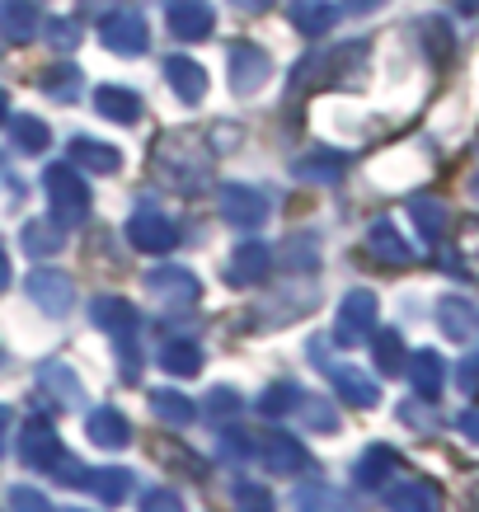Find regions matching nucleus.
<instances>
[{
    "mask_svg": "<svg viewBox=\"0 0 479 512\" xmlns=\"http://www.w3.org/2000/svg\"><path fill=\"white\" fill-rule=\"evenodd\" d=\"M90 320L109 339H118V372L123 381H137L141 376V353H137V334H141V311L123 296H94L90 301Z\"/></svg>",
    "mask_w": 479,
    "mask_h": 512,
    "instance_id": "nucleus-1",
    "label": "nucleus"
},
{
    "mask_svg": "<svg viewBox=\"0 0 479 512\" xmlns=\"http://www.w3.org/2000/svg\"><path fill=\"white\" fill-rule=\"evenodd\" d=\"M207 170H212V151L198 137H188V132L165 137L155 146V174L170 188H179V193H198L207 184Z\"/></svg>",
    "mask_w": 479,
    "mask_h": 512,
    "instance_id": "nucleus-2",
    "label": "nucleus"
},
{
    "mask_svg": "<svg viewBox=\"0 0 479 512\" xmlns=\"http://www.w3.org/2000/svg\"><path fill=\"white\" fill-rule=\"evenodd\" d=\"M43 188H47V202H52V221L57 226H85L90 221V188H85V179H80L76 165H47L43 174Z\"/></svg>",
    "mask_w": 479,
    "mask_h": 512,
    "instance_id": "nucleus-3",
    "label": "nucleus"
},
{
    "mask_svg": "<svg viewBox=\"0 0 479 512\" xmlns=\"http://www.w3.org/2000/svg\"><path fill=\"white\" fill-rule=\"evenodd\" d=\"M146 292H151V301L160 306V311H188V306H198L202 296V282L188 273V268H155L151 278H146Z\"/></svg>",
    "mask_w": 479,
    "mask_h": 512,
    "instance_id": "nucleus-4",
    "label": "nucleus"
},
{
    "mask_svg": "<svg viewBox=\"0 0 479 512\" xmlns=\"http://www.w3.org/2000/svg\"><path fill=\"white\" fill-rule=\"evenodd\" d=\"M127 240H132V249H141V254H170L174 245H179V231H174V221L160 212V207H146L141 202L137 212L127 217Z\"/></svg>",
    "mask_w": 479,
    "mask_h": 512,
    "instance_id": "nucleus-5",
    "label": "nucleus"
},
{
    "mask_svg": "<svg viewBox=\"0 0 479 512\" xmlns=\"http://www.w3.org/2000/svg\"><path fill=\"white\" fill-rule=\"evenodd\" d=\"M62 437L52 433V423L47 419H29L24 423V433H19V461L29 470H43V475H52V470L62 466Z\"/></svg>",
    "mask_w": 479,
    "mask_h": 512,
    "instance_id": "nucleus-6",
    "label": "nucleus"
},
{
    "mask_svg": "<svg viewBox=\"0 0 479 512\" xmlns=\"http://www.w3.org/2000/svg\"><path fill=\"white\" fill-rule=\"evenodd\" d=\"M310 362H315V367L334 381V390H339L348 404H357V409H371V404L381 400L376 381H371V376H362V372H353V367H334V362L325 357V348H320V339H310Z\"/></svg>",
    "mask_w": 479,
    "mask_h": 512,
    "instance_id": "nucleus-7",
    "label": "nucleus"
},
{
    "mask_svg": "<svg viewBox=\"0 0 479 512\" xmlns=\"http://www.w3.org/2000/svg\"><path fill=\"white\" fill-rule=\"evenodd\" d=\"M29 301L38 306L43 315H71V301H76V282L66 278V273H57V268H33L29 273Z\"/></svg>",
    "mask_w": 479,
    "mask_h": 512,
    "instance_id": "nucleus-8",
    "label": "nucleus"
},
{
    "mask_svg": "<svg viewBox=\"0 0 479 512\" xmlns=\"http://www.w3.org/2000/svg\"><path fill=\"white\" fill-rule=\"evenodd\" d=\"M99 38H104V47L118 52V57H137V52L151 47V29H146V19L132 15V10H113V15H104Z\"/></svg>",
    "mask_w": 479,
    "mask_h": 512,
    "instance_id": "nucleus-9",
    "label": "nucleus"
},
{
    "mask_svg": "<svg viewBox=\"0 0 479 512\" xmlns=\"http://www.w3.org/2000/svg\"><path fill=\"white\" fill-rule=\"evenodd\" d=\"M165 19H170V33L184 38V43H202L217 29V10L212 0H165Z\"/></svg>",
    "mask_w": 479,
    "mask_h": 512,
    "instance_id": "nucleus-10",
    "label": "nucleus"
},
{
    "mask_svg": "<svg viewBox=\"0 0 479 512\" xmlns=\"http://www.w3.org/2000/svg\"><path fill=\"white\" fill-rule=\"evenodd\" d=\"M226 76H231L235 94H254L263 80L273 76V62L259 43H231V57H226Z\"/></svg>",
    "mask_w": 479,
    "mask_h": 512,
    "instance_id": "nucleus-11",
    "label": "nucleus"
},
{
    "mask_svg": "<svg viewBox=\"0 0 479 512\" xmlns=\"http://www.w3.org/2000/svg\"><path fill=\"white\" fill-rule=\"evenodd\" d=\"M254 451L263 456V466L273 470V475H306V470H315L310 451L301 447L292 433H263L259 442H254Z\"/></svg>",
    "mask_w": 479,
    "mask_h": 512,
    "instance_id": "nucleus-12",
    "label": "nucleus"
},
{
    "mask_svg": "<svg viewBox=\"0 0 479 512\" xmlns=\"http://www.w3.org/2000/svg\"><path fill=\"white\" fill-rule=\"evenodd\" d=\"M217 202H221V217L231 226H240V231H254V226L268 221V198L249 184H221Z\"/></svg>",
    "mask_w": 479,
    "mask_h": 512,
    "instance_id": "nucleus-13",
    "label": "nucleus"
},
{
    "mask_svg": "<svg viewBox=\"0 0 479 512\" xmlns=\"http://www.w3.org/2000/svg\"><path fill=\"white\" fill-rule=\"evenodd\" d=\"M371 329H376V296L371 292H348L339 306V325H334V339L343 348H353V343L371 339Z\"/></svg>",
    "mask_w": 479,
    "mask_h": 512,
    "instance_id": "nucleus-14",
    "label": "nucleus"
},
{
    "mask_svg": "<svg viewBox=\"0 0 479 512\" xmlns=\"http://www.w3.org/2000/svg\"><path fill=\"white\" fill-rule=\"evenodd\" d=\"M268 268H273V249L263 240H240L235 254L226 259V282L231 287H259L268 278Z\"/></svg>",
    "mask_w": 479,
    "mask_h": 512,
    "instance_id": "nucleus-15",
    "label": "nucleus"
},
{
    "mask_svg": "<svg viewBox=\"0 0 479 512\" xmlns=\"http://www.w3.org/2000/svg\"><path fill=\"white\" fill-rule=\"evenodd\" d=\"M66 165H76V170H90V174H118V170H123V156L113 151L109 141L76 137L71 146H66Z\"/></svg>",
    "mask_w": 479,
    "mask_h": 512,
    "instance_id": "nucleus-16",
    "label": "nucleus"
},
{
    "mask_svg": "<svg viewBox=\"0 0 479 512\" xmlns=\"http://www.w3.org/2000/svg\"><path fill=\"white\" fill-rule=\"evenodd\" d=\"M85 433H90V442L94 447H104V451H123V447H132V423L118 414V409H94L90 419H85Z\"/></svg>",
    "mask_w": 479,
    "mask_h": 512,
    "instance_id": "nucleus-17",
    "label": "nucleus"
},
{
    "mask_svg": "<svg viewBox=\"0 0 479 512\" xmlns=\"http://www.w3.org/2000/svg\"><path fill=\"white\" fill-rule=\"evenodd\" d=\"M94 109H99V118H109V123H141V94H132L127 85H99L94 90Z\"/></svg>",
    "mask_w": 479,
    "mask_h": 512,
    "instance_id": "nucleus-18",
    "label": "nucleus"
},
{
    "mask_svg": "<svg viewBox=\"0 0 479 512\" xmlns=\"http://www.w3.org/2000/svg\"><path fill=\"white\" fill-rule=\"evenodd\" d=\"M33 33H38V5L33 0H0V38L33 43Z\"/></svg>",
    "mask_w": 479,
    "mask_h": 512,
    "instance_id": "nucleus-19",
    "label": "nucleus"
},
{
    "mask_svg": "<svg viewBox=\"0 0 479 512\" xmlns=\"http://www.w3.org/2000/svg\"><path fill=\"white\" fill-rule=\"evenodd\" d=\"M165 80L174 85V94H179L184 104H202V99H207V71H202L193 57H170V62H165Z\"/></svg>",
    "mask_w": 479,
    "mask_h": 512,
    "instance_id": "nucleus-20",
    "label": "nucleus"
},
{
    "mask_svg": "<svg viewBox=\"0 0 479 512\" xmlns=\"http://www.w3.org/2000/svg\"><path fill=\"white\" fill-rule=\"evenodd\" d=\"M80 489H90L99 503H123L127 494H132V470L123 466H104V470H90L85 466V480H80Z\"/></svg>",
    "mask_w": 479,
    "mask_h": 512,
    "instance_id": "nucleus-21",
    "label": "nucleus"
},
{
    "mask_svg": "<svg viewBox=\"0 0 479 512\" xmlns=\"http://www.w3.org/2000/svg\"><path fill=\"white\" fill-rule=\"evenodd\" d=\"M38 386H43L52 400L62 404V409L80 404V376L71 372L66 362H43V367H38Z\"/></svg>",
    "mask_w": 479,
    "mask_h": 512,
    "instance_id": "nucleus-22",
    "label": "nucleus"
},
{
    "mask_svg": "<svg viewBox=\"0 0 479 512\" xmlns=\"http://www.w3.org/2000/svg\"><path fill=\"white\" fill-rule=\"evenodd\" d=\"M151 395V409L160 423H174V428H188V423L198 419V404L188 400V395H179V390L160 386V390H146Z\"/></svg>",
    "mask_w": 479,
    "mask_h": 512,
    "instance_id": "nucleus-23",
    "label": "nucleus"
},
{
    "mask_svg": "<svg viewBox=\"0 0 479 512\" xmlns=\"http://www.w3.org/2000/svg\"><path fill=\"white\" fill-rule=\"evenodd\" d=\"M343 165H348V160L334 156V151H310V156H301L292 165V174L296 179H306V184H334V179L343 174Z\"/></svg>",
    "mask_w": 479,
    "mask_h": 512,
    "instance_id": "nucleus-24",
    "label": "nucleus"
},
{
    "mask_svg": "<svg viewBox=\"0 0 479 512\" xmlns=\"http://www.w3.org/2000/svg\"><path fill=\"white\" fill-rule=\"evenodd\" d=\"M80 90V66L71 62V57H62V62H52L43 71V94L47 99H57V104H71Z\"/></svg>",
    "mask_w": 479,
    "mask_h": 512,
    "instance_id": "nucleus-25",
    "label": "nucleus"
},
{
    "mask_svg": "<svg viewBox=\"0 0 479 512\" xmlns=\"http://www.w3.org/2000/svg\"><path fill=\"white\" fill-rule=\"evenodd\" d=\"M367 249H371V259H381V264H409L414 259V249L404 245L400 235H395V226H371L367 231Z\"/></svg>",
    "mask_w": 479,
    "mask_h": 512,
    "instance_id": "nucleus-26",
    "label": "nucleus"
},
{
    "mask_svg": "<svg viewBox=\"0 0 479 512\" xmlns=\"http://www.w3.org/2000/svg\"><path fill=\"white\" fill-rule=\"evenodd\" d=\"M19 240L29 249V259H47V254H57L66 245V226H57V221H29Z\"/></svg>",
    "mask_w": 479,
    "mask_h": 512,
    "instance_id": "nucleus-27",
    "label": "nucleus"
},
{
    "mask_svg": "<svg viewBox=\"0 0 479 512\" xmlns=\"http://www.w3.org/2000/svg\"><path fill=\"white\" fill-rule=\"evenodd\" d=\"M160 367L170 376H198L202 372V348L188 339H170L160 348Z\"/></svg>",
    "mask_w": 479,
    "mask_h": 512,
    "instance_id": "nucleus-28",
    "label": "nucleus"
},
{
    "mask_svg": "<svg viewBox=\"0 0 479 512\" xmlns=\"http://www.w3.org/2000/svg\"><path fill=\"white\" fill-rule=\"evenodd\" d=\"M10 137H15L19 151H29V156H38V151H47L52 146V132H47L43 118H33V113H15L10 118Z\"/></svg>",
    "mask_w": 479,
    "mask_h": 512,
    "instance_id": "nucleus-29",
    "label": "nucleus"
},
{
    "mask_svg": "<svg viewBox=\"0 0 479 512\" xmlns=\"http://www.w3.org/2000/svg\"><path fill=\"white\" fill-rule=\"evenodd\" d=\"M301 395H306V390L296 386V381H273V386L259 395V414H263V419H282V414H296Z\"/></svg>",
    "mask_w": 479,
    "mask_h": 512,
    "instance_id": "nucleus-30",
    "label": "nucleus"
},
{
    "mask_svg": "<svg viewBox=\"0 0 479 512\" xmlns=\"http://www.w3.org/2000/svg\"><path fill=\"white\" fill-rule=\"evenodd\" d=\"M395 466H400V461H395V451L390 447H371L367 456L357 461V484H362V489H381Z\"/></svg>",
    "mask_w": 479,
    "mask_h": 512,
    "instance_id": "nucleus-31",
    "label": "nucleus"
},
{
    "mask_svg": "<svg viewBox=\"0 0 479 512\" xmlns=\"http://www.w3.org/2000/svg\"><path fill=\"white\" fill-rule=\"evenodd\" d=\"M390 512H437V489L423 480H409L390 494Z\"/></svg>",
    "mask_w": 479,
    "mask_h": 512,
    "instance_id": "nucleus-32",
    "label": "nucleus"
},
{
    "mask_svg": "<svg viewBox=\"0 0 479 512\" xmlns=\"http://www.w3.org/2000/svg\"><path fill=\"white\" fill-rule=\"evenodd\" d=\"M292 508L296 512H343L348 503H343V494H334L329 484H301L292 494Z\"/></svg>",
    "mask_w": 479,
    "mask_h": 512,
    "instance_id": "nucleus-33",
    "label": "nucleus"
},
{
    "mask_svg": "<svg viewBox=\"0 0 479 512\" xmlns=\"http://www.w3.org/2000/svg\"><path fill=\"white\" fill-rule=\"evenodd\" d=\"M292 24L306 33V38H315V33H325L329 24H334V5H325V0H296Z\"/></svg>",
    "mask_w": 479,
    "mask_h": 512,
    "instance_id": "nucleus-34",
    "label": "nucleus"
},
{
    "mask_svg": "<svg viewBox=\"0 0 479 512\" xmlns=\"http://www.w3.org/2000/svg\"><path fill=\"white\" fill-rule=\"evenodd\" d=\"M296 414H301V423H306L310 433H339V414H334V404L320 400V395H301Z\"/></svg>",
    "mask_w": 479,
    "mask_h": 512,
    "instance_id": "nucleus-35",
    "label": "nucleus"
},
{
    "mask_svg": "<svg viewBox=\"0 0 479 512\" xmlns=\"http://www.w3.org/2000/svg\"><path fill=\"white\" fill-rule=\"evenodd\" d=\"M409 381H414L418 395H437V390H442V357L437 353H414V362H409Z\"/></svg>",
    "mask_w": 479,
    "mask_h": 512,
    "instance_id": "nucleus-36",
    "label": "nucleus"
},
{
    "mask_svg": "<svg viewBox=\"0 0 479 512\" xmlns=\"http://www.w3.org/2000/svg\"><path fill=\"white\" fill-rule=\"evenodd\" d=\"M155 456H160V461H165V466H179V470H188V475H193V480H202V475H207V466H202V456H193V451L188 447H174V442H155Z\"/></svg>",
    "mask_w": 479,
    "mask_h": 512,
    "instance_id": "nucleus-37",
    "label": "nucleus"
},
{
    "mask_svg": "<svg viewBox=\"0 0 479 512\" xmlns=\"http://www.w3.org/2000/svg\"><path fill=\"white\" fill-rule=\"evenodd\" d=\"M47 43L57 47V52H76V43H80V24H76L71 15L47 19Z\"/></svg>",
    "mask_w": 479,
    "mask_h": 512,
    "instance_id": "nucleus-38",
    "label": "nucleus"
},
{
    "mask_svg": "<svg viewBox=\"0 0 479 512\" xmlns=\"http://www.w3.org/2000/svg\"><path fill=\"white\" fill-rule=\"evenodd\" d=\"M235 512H273V494L259 484H235Z\"/></svg>",
    "mask_w": 479,
    "mask_h": 512,
    "instance_id": "nucleus-39",
    "label": "nucleus"
},
{
    "mask_svg": "<svg viewBox=\"0 0 479 512\" xmlns=\"http://www.w3.org/2000/svg\"><path fill=\"white\" fill-rule=\"evenodd\" d=\"M409 212H414L418 231H423V235H433V240H437V235H442V226H447V212H442L437 202H414Z\"/></svg>",
    "mask_w": 479,
    "mask_h": 512,
    "instance_id": "nucleus-40",
    "label": "nucleus"
},
{
    "mask_svg": "<svg viewBox=\"0 0 479 512\" xmlns=\"http://www.w3.org/2000/svg\"><path fill=\"white\" fill-rule=\"evenodd\" d=\"M231 414H240V395L231 386H217L207 395V419H231Z\"/></svg>",
    "mask_w": 479,
    "mask_h": 512,
    "instance_id": "nucleus-41",
    "label": "nucleus"
},
{
    "mask_svg": "<svg viewBox=\"0 0 479 512\" xmlns=\"http://www.w3.org/2000/svg\"><path fill=\"white\" fill-rule=\"evenodd\" d=\"M371 357H376V367H381V372H400L404 367L400 362V339H395V334H381L376 348H371Z\"/></svg>",
    "mask_w": 479,
    "mask_h": 512,
    "instance_id": "nucleus-42",
    "label": "nucleus"
},
{
    "mask_svg": "<svg viewBox=\"0 0 479 512\" xmlns=\"http://www.w3.org/2000/svg\"><path fill=\"white\" fill-rule=\"evenodd\" d=\"M10 508L15 512H52V503H47V494L29 489V484H15V489H10Z\"/></svg>",
    "mask_w": 479,
    "mask_h": 512,
    "instance_id": "nucleus-43",
    "label": "nucleus"
},
{
    "mask_svg": "<svg viewBox=\"0 0 479 512\" xmlns=\"http://www.w3.org/2000/svg\"><path fill=\"white\" fill-rule=\"evenodd\" d=\"M141 512H184V498L174 489H146L141 494Z\"/></svg>",
    "mask_w": 479,
    "mask_h": 512,
    "instance_id": "nucleus-44",
    "label": "nucleus"
},
{
    "mask_svg": "<svg viewBox=\"0 0 479 512\" xmlns=\"http://www.w3.org/2000/svg\"><path fill=\"white\" fill-rule=\"evenodd\" d=\"M221 451H226V456H249V451H254V442H249L240 428H221Z\"/></svg>",
    "mask_w": 479,
    "mask_h": 512,
    "instance_id": "nucleus-45",
    "label": "nucleus"
},
{
    "mask_svg": "<svg viewBox=\"0 0 479 512\" xmlns=\"http://www.w3.org/2000/svg\"><path fill=\"white\" fill-rule=\"evenodd\" d=\"M240 10H249V15H259V10H273V0H235Z\"/></svg>",
    "mask_w": 479,
    "mask_h": 512,
    "instance_id": "nucleus-46",
    "label": "nucleus"
},
{
    "mask_svg": "<svg viewBox=\"0 0 479 512\" xmlns=\"http://www.w3.org/2000/svg\"><path fill=\"white\" fill-rule=\"evenodd\" d=\"M461 428H465V433H470V437H475V442H479V409H475V414H465V419H461Z\"/></svg>",
    "mask_w": 479,
    "mask_h": 512,
    "instance_id": "nucleus-47",
    "label": "nucleus"
},
{
    "mask_svg": "<svg viewBox=\"0 0 479 512\" xmlns=\"http://www.w3.org/2000/svg\"><path fill=\"white\" fill-rule=\"evenodd\" d=\"M10 282V259H5V245H0V287Z\"/></svg>",
    "mask_w": 479,
    "mask_h": 512,
    "instance_id": "nucleus-48",
    "label": "nucleus"
},
{
    "mask_svg": "<svg viewBox=\"0 0 479 512\" xmlns=\"http://www.w3.org/2000/svg\"><path fill=\"white\" fill-rule=\"evenodd\" d=\"M5 118H10V94L0 90V123H5Z\"/></svg>",
    "mask_w": 479,
    "mask_h": 512,
    "instance_id": "nucleus-49",
    "label": "nucleus"
},
{
    "mask_svg": "<svg viewBox=\"0 0 479 512\" xmlns=\"http://www.w3.org/2000/svg\"><path fill=\"white\" fill-rule=\"evenodd\" d=\"M371 5H381V0H348V10H371Z\"/></svg>",
    "mask_w": 479,
    "mask_h": 512,
    "instance_id": "nucleus-50",
    "label": "nucleus"
},
{
    "mask_svg": "<svg viewBox=\"0 0 479 512\" xmlns=\"http://www.w3.org/2000/svg\"><path fill=\"white\" fill-rule=\"evenodd\" d=\"M5 423H10V414H5V409H0V442H5Z\"/></svg>",
    "mask_w": 479,
    "mask_h": 512,
    "instance_id": "nucleus-51",
    "label": "nucleus"
},
{
    "mask_svg": "<svg viewBox=\"0 0 479 512\" xmlns=\"http://www.w3.org/2000/svg\"><path fill=\"white\" fill-rule=\"evenodd\" d=\"M71 512H80V508H71Z\"/></svg>",
    "mask_w": 479,
    "mask_h": 512,
    "instance_id": "nucleus-52",
    "label": "nucleus"
}]
</instances>
